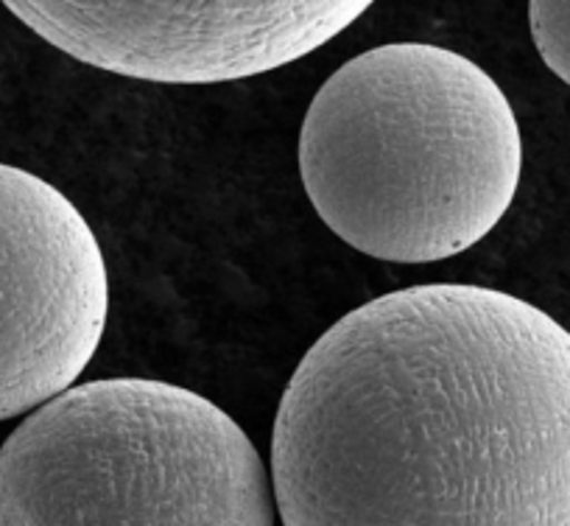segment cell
Instances as JSON below:
<instances>
[{
    "mask_svg": "<svg viewBox=\"0 0 570 526\" xmlns=\"http://www.w3.org/2000/svg\"><path fill=\"white\" fill-rule=\"evenodd\" d=\"M285 526H570V331L473 283L327 328L279 401Z\"/></svg>",
    "mask_w": 570,
    "mask_h": 526,
    "instance_id": "6da1fadb",
    "label": "cell"
},
{
    "mask_svg": "<svg viewBox=\"0 0 570 526\" xmlns=\"http://www.w3.org/2000/svg\"><path fill=\"white\" fill-rule=\"evenodd\" d=\"M523 140L507 92L451 48L392 42L350 59L311 101L299 174L322 222L364 255L434 263L512 207Z\"/></svg>",
    "mask_w": 570,
    "mask_h": 526,
    "instance_id": "7a4b0ae2",
    "label": "cell"
},
{
    "mask_svg": "<svg viewBox=\"0 0 570 526\" xmlns=\"http://www.w3.org/2000/svg\"><path fill=\"white\" fill-rule=\"evenodd\" d=\"M272 476L224 409L177 383L68 387L0 448V526H272Z\"/></svg>",
    "mask_w": 570,
    "mask_h": 526,
    "instance_id": "3957f363",
    "label": "cell"
},
{
    "mask_svg": "<svg viewBox=\"0 0 570 526\" xmlns=\"http://www.w3.org/2000/svg\"><path fill=\"white\" fill-rule=\"evenodd\" d=\"M76 62L155 85H222L305 59L375 0H0Z\"/></svg>",
    "mask_w": 570,
    "mask_h": 526,
    "instance_id": "277c9868",
    "label": "cell"
},
{
    "mask_svg": "<svg viewBox=\"0 0 570 526\" xmlns=\"http://www.w3.org/2000/svg\"><path fill=\"white\" fill-rule=\"evenodd\" d=\"M107 261L79 207L0 163V420L73 387L101 344Z\"/></svg>",
    "mask_w": 570,
    "mask_h": 526,
    "instance_id": "5b68a950",
    "label": "cell"
},
{
    "mask_svg": "<svg viewBox=\"0 0 570 526\" xmlns=\"http://www.w3.org/2000/svg\"><path fill=\"white\" fill-rule=\"evenodd\" d=\"M529 26L542 62L570 87V0H529Z\"/></svg>",
    "mask_w": 570,
    "mask_h": 526,
    "instance_id": "8992f818",
    "label": "cell"
}]
</instances>
